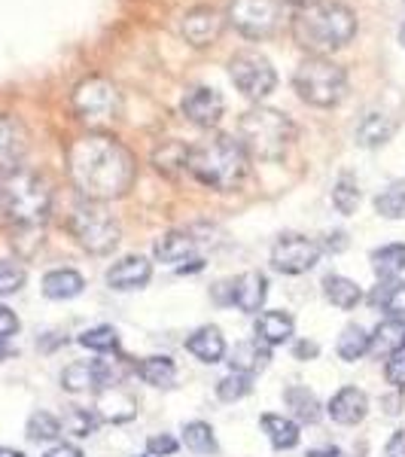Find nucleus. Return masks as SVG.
Instances as JSON below:
<instances>
[{
    "instance_id": "cd10ccee",
    "label": "nucleus",
    "mask_w": 405,
    "mask_h": 457,
    "mask_svg": "<svg viewBox=\"0 0 405 457\" xmlns=\"http://www.w3.org/2000/svg\"><path fill=\"white\" fill-rule=\"evenodd\" d=\"M284 403L302 424H318L320 421V403L308 387H286Z\"/></svg>"
},
{
    "instance_id": "f3484780",
    "label": "nucleus",
    "mask_w": 405,
    "mask_h": 457,
    "mask_svg": "<svg viewBox=\"0 0 405 457\" xmlns=\"http://www.w3.org/2000/svg\"><path fill=\"white\" fill-rule=\"evenodd\" d=\"M150 278H153V265L144 256H125L116 265H110L107 271V284L113 290H141V287L150 284Z\"/></svg>"
},
{
    "instance_id": "49530a36",
    "label": "nucleus",
    "mask_w": 405,
    "mask_h": 457,
    "mask_svg": "<svg viewBox=\"0 0 405 457\" xmlns=\"http://www.w3.org/2000/svg\"><path fill=\"white\" fill-rule=\"evenodd\" d=\"M384 457H405V430H396L393 436H390Z\"/></svg>"
},
{
    "instance_id": "72a5a7b5",
    "label": "nucleus",
    "mask_w": 405,
    "mask_h": 457,
    "mask_svg": "<svg viewBox=\"0 0 405 457\" xmlns=\"http://www.w3.org/2000/svg\"><path fill=\"white\" fill-rule=\"evenodd\" d=\"M183 442H186V448L195 454L217 452V436H213L211 424H204V421H193V424L183 427Z\"/></svg>"
},
{
    "instance_id": "f03ea898",
    "label": "nucleus",
    "mask_w": 405,
    "mask_h": 457,
    "mask_svg": "<svg viewBox=\"0 0 405 457\" xmlns=\"http://www.w3.org/2000/svg\"><path fill=\"white\" fill-rule=\"evenodd\" d=\"M0 208L10 220L12 247L31 256L43 245V226L53 213V187L43 174L16 168L0 180Z\"/></svg>"
},
{
    "instance_id": "a878e982",
    "label": "nucleus",
    "mask_w": 405,
    "mask_h": 457,
    "mask_svg": "<svg viewBox=\"0 0 405 457\" xmlns=\"http://www.w3.org/2000/svg\"><path fill=\"white\" fill-rule=\"evenodd\" d=\"M262 430L277 452H286V448L299 445V424L286 415H262Z\"/></svg>"
},
{
    "instance_id": "423d86ee",
    "label": "nucleus",
    "mask_w": 405,
    "mask_h": 457,
    "mask_svg": "<svg viewBox=\"0 0 405 457\" xmlns=\"http://www.w3.org/2000/svg\"><path fill=\"white\" fill-rule=\"evenodd\" d=\"M293 86H296L299 98L311 107H335L348 95V73L342 64L329 62V58H305L293 73Z\"/></svg>"
},
{
    "instance_id": "39448f33",
    "label": "nucleus",
    "mask_w": 405,
    "mask_h": 457,
    "mask_svg": "<svg viewBox=\"0 0 405 457\" xmlns=\"http://www.w3.org/2000/svg\"><path fill=\"white\" fill-rule=\"evenodd\" d=\"M296 141V125L275 107H253L238 120V144L247 156L277 162Z\"/></svg>"
},
{
    "instance_id": "a211bd4d",
    "label": "nucleus",
    "mask_w": 405,
    "mask_h": 457,
    "mask_svg": "<svg viewBox=\"0 0 405 457\" xmlns=\"http://www.w3.org/2000/svg\"><path fill=\"white\" fill-rule=\"evenodd\" d=\"M329 418H333L335 424H344V427H353L360 424L366 418V411H369V400H366L363 390L357 387H342L338 394L329 400L326 405Z\"/></svg>"
},
{
    "instance_id": "603ef678",
    "label": "nucleus",
    "mask_w": 405,
    "mask_h": 457,
    "mask_svg": "<svg viewBox=\"0 0 405 457\" xmlns=\"http://www.w3.org/2000/svg\"><path fill=\"white\" fill-rule=\"evenodd\" d=\"M281 4H293L296 10H302V6H311V4H318V0H281Z\"/></svg>"
},
{
    "instance_id": "37998d69",
    "label": "nucleus",
    "mask_w": 405,
    "mask_h": 457,
    "mask_svg": "<svg viewBox=\"0 0 405 457\" xmlns=\"http://www.w3.org/2000/svg\"><path fill=\"white\" fill-rule=\"evenodd\" d=\"M384 375H387V381H390L393 387H405V351L393 353V357L387 360Z\"/></svg>"
},
{
    "instance_id": "de8ad7c7",
    "label": "nucleus",
    "mask_w": 405,
    "mask_h": 457,
    "mask_svg": "<svg viewBox=\"0 0 405 457\" xmlns=\"http://www.w3.org/2000/svg\"><path fill=\"white\" fill-rule=\"evenodd\" d=\"M318 353H320V348L314 342H299L296 345V357L299 360H311V357H318Z\"/></svg>"
},
{
    "instance_id": "ea45409f",
    "label": "nucleus",
    "mask_w": 405,
    "mask_h": 457,
    "mask_svg": "<svg viewBox=\"0 0 405 457\" xmlns=\"http://www.w3.org/2000/svg\"><path fill=\"white\" fill-rule=\"evenodd\" d=\"M375 211L387 220H405V189L393 187V189H387V193H381L375 198Z\"/></svg>"
},
{
    "instance_id": "7ed1b4c3",
    "label": "nucleus",
    "mask_w": 405,
    "mask_h": 457,
    "mask_svg": "<svg viewBox=\"0 0 405 457\" xmlns=\"http://www.w3.org/2000/svg\"><path fill=\"white\" fill-rule=\"evenodd\" d=\"M293 40L305 53L323 58L326 53L348 46L357 34V16L351 6L335 4V0H318L311 6H302L290 21Z\"/></svg>"
},
{
    "instance_id": "bb28decb",
    "label": "nucleus",
    "mask_w": 405,
    "mask_h": 457,
    "mask_svg": "<svg viewBox=\"0 0 405 457\" xmlns=\"http://www.w3.org/2000/svg\"><path fill=\"white\" fill-rule=\"evenodd\" d=\"M372 269L381 281H393L405 271V245H384L372 250Z\"/></svg>"
},
{
    "instance_id": "4be33fe9",
    "label": "nucleus",
    "mask_w": 405,
    "mask_h": 457,
    "mask_svg": "<svg viewBox=\"0 0 405 457\" xmlns=\"http://www.w3.org/2000/svg\"><path fill=\"white\" fill-rule=\"evenodd\" d=\"M269 360H271V351H269V345L260 342V338H247V342H238L232 348V372H247V375H253V372H260L269 366Z\"/></svg>"
},
{
    "instance_id": "2eb2a0df",
    "label": "nucleus",
    "mask_w": 405,
    "mask_h": 457,
    "mask_svg": "<svg viewBox=\"0 0 405 457\" xmlns=\"http://www.w3.org/2000/svg\"><path fill=\"white\" fill-rule=\"evenodd\" d=\"M95 411H98V418H104V421L122 424V421H131V418L137 415V400L128 394V390H122L120 385H110V387L98 390Z\"/></svg>"
},
{
    "instance_id": "8fccbe9b",
    "label": "nucleus",
    "mask_w": 405,
    "mask_h": 457,
    "mask_svg": "<svg viewBox=\"0 0 405 457\" xmlns=\"http://www.w3.org/2000/svg\"><path fill=\"white\" fill-rule=\"evenodd\" d=\"M46 457H83V452L77 445H55Z\"/></svg>"
},
{
    "instance_id": "e433bc0d",
    "label": "nucleus",
    "mask_w": 405,
    "mask_h": 457,
    "mask_svg": "<svg viewBox=\"0 0 405 457\" xmlns=\"http://www.w3.org/2000/svg\"><path fill=\"white\" fill-rule=\"evenodd\" d=\"M58 433H62V421L49 411H34L28 418V439L31 442H53L58 439Z\"/></svg>"
},
{
    "instance_id": "a19ab883",
    "label": "nucleus",
    "mask_w": 405,
    "mask_h": 457,
    "mask_svg": "<svg viewBox=\"0 0 405 457\" xmlns=\"http://www.w3.org/2000/svg\"><path fill=\"white\" fill-rule=\"evenodd\" d=\"M25 287V269L19 262L0 260V296H12Z\"/></svg>"
},
{
    "instance_id": "6e6d98bb",
    "label": "nucleus",
    "mask_w": 405,
    "mask_h": 457,
    "mask_svg": "<svg viewBox=\"0 0 405 457\" xmlns=\"http://www.w3.org/2000/svg\"><path fill=\"white\" fill-rule=\"evenodd\" d=\"M6 353H10V351H6V345H0V360H4Z\"/></svg>"
},
{
    "instance_id": "f704fd0d",
    "label": "nucleus",
    "mask_w": 405,
    "mask_h": 457,
    "mask_svg": "<svg viewBox=\"0 0 405 457\" xmlns=\"http://www.w3.org/2000/svg\"><path fill=\"white\" fill-rule=\"evenodd\" d=\"M333 204H335L338 213H344V217H351V213L360 208V187H357V180H353L351 174H342L335 180Z\"/></svg>"
},
{
    "instance_id": "864d4df0",
    "label": "nucleus",
    "mask_w": 405,
    "mask_h": 457,
    "mask_svg": "<svg viewBox=\"0 0 405 457\" xmlns=\"http://www.w3.org/2000/svg\"><path fill=\"white\" fill-rule=\"evenodd\" d=\"M0 457H25V454L16 452V448H0Z\"/></svg>"
},
{
    "instance_id": "1a4fd4ad",
    "label": "nucleus",
    "mask_w": 405,
    "mask_h": 457,
    "mask_svg": "<svg viewBox=\"0 0 405 457\" xmlns=\"http://www.w3.org/2000/svg\"><path fill=\"white\" fill-rule=\"evenodd\" d=\"M226 21L247 40H265L281 28L284 4L281 0H232Z\"/></svg>"
},
{
    "instance_id": "6e6552de",
    "label": "nucleus",
    "mask_w": 405,
    "mask_h": 457,
    "mask_svg": "<svg viewBox=\"0 0 405 457\" xmlns=\"http://www.w3.org/2000/svg\"><path fill=\"white\" fill-rule=\"evenodd\" d=\"M70 235L77 238V245L88 250V253H110L120 245V223L116 217L104 208V202H79L70 211Z\"/></svg>"
},
{
    "instance_id": "7c9ffc66",
    "label": "nucleus",
    "mask_w": 405,
    "mask_h": 457,
    "mask_svg": "<svg viewBox=\"0 0 405 457\" xmlns=\"http://www.w3.org/2000/svg\"><path fill=\"white\" fill-rule=\"evenodd\" d=\"M137 372H141V378L146 381V385L153 387H174L177 381V366L171 357H146L141 366H137Z\"/></svg>"
},
{
    "instance_id": "9b49d317",
    "label": "nucleus",
    "mask_w": 405,
    "mask_h": 457,
    "mask_svg": "<svg viewBox=\"0 0 405 457\" xmlns=\"http://www.w3.org/2000/svg\"><path fill=\"white\" fill-rule=\"evenodd\" d=\"M320 262V245L305 235H281L271 247V265L281 275H302Z\"/></svg>"
},
{
    "instance_id": "412c9836",
    "label": "nucleus",
    "mask_w": 405,
    "mask_h": 457,
    "mask_svg": "<svg viewBox=\"0 0 405 457\" xmlns=\"http://www.w3.org/2000/svg\"><path fill=\"white\" fill-rule=\"evenodd\" d=\"M186 351L202 363H219L226 357V338L217 327H202L186 338Z\"/></svg>"
},
{
    "instance_id": "393cba45",
    "label": "nucleus",
    "mask_w": 405,
    "mask_h": 457,
    "mask_svg": "<svg viewBox=\"0 0 405 457\" xmlns=\"http://www.w3.org/2000/svg\"><path fill=\"white\" fill-rule=\"evenodd\" d=\"M256 338L265 345H284L293 336V317L284 312H265L256 317Z\"/></svg>"
},
{
    "instance_id": "f8f14e48",
    "label": "nucleus",
    "mask_w": 405,
    "mask_h": 457,
    "mask_svg": "<svg viewBox=\"0 0 405 457\" xmlns=\"http://www.w3.org/2000/svg\"><path fill=\"white\" fill-rule=\"evenodd\" d=\"M223 28H226V16L219 10H213V6H195V10H189L180 21L183 37H186V43L195 49L213 46V43L223 37Z\"/></svg>"
},
{
    "instance_id": "aec40b11",
    "label": "nucleus",
    "mask_w": 405,
    "mask_h": 457,
    "mask_svg": "<svg viewBox=\"0 0 405 457\" xmlns=\"http://www.w3.org/2000/svg\"><path fill=\"white\" fill-rule=\"evenodd\" d=\"M198 253V238H193V232H168L156 241V256L168 265H180V262H193Z\"/></svg>"
},
{
    "instance_id": "2f4dec72",
    "label": "nucleus",
    "mask_w": 405,
    "mask_h": 457,
    "mask_svg": "<svg viewBox=\"0 0 405 457\" xmlns=\"http://www.w3.org/2000/svg\"><path fill=\"white\" fill-rule=\"evenodd\" d=\"M366 351H369V336H366V329L357 327V323L344 327L342 336H338V357L353 363V360H360Z\"/></svg>"
},
{
    "instance_id": "a18cd8bd",
    "label": "nucleus",
    "mask_w": 405,
    "mask_h": 457,
    "mask_svg": "<svg viewBox=\"0 0 405 457\" xmlns=\"http://www.w3.org/2000/svg\"><path fill=\"white\" fill-rule=\"evenodd\" d=\"M146 448H150V454H174L177 452V439L174 436H165V433H161V436H153L150 442H146Z\"/></svg>"
},
{
    "instance_id": "c03bdc74",
    "label": "nucleus",
    "mask_w": 405,
    "mask_h": 457,
    "mask_svg": "<svg viewBox=\"0 0 405 457\" xmlns=\"http://www.w3.org/2000/svg\"><path fill=\"white\" fill-rule=\"evenodd\" d=\"M16 333H19V317L6 305H0V345H6Z\"/></svg>"
},
{
    "instance_id": "3c124183",
    "label": "nucleus",
    "mask_w": 405,
    "mask_h": 457,
    "mask_svg": "<svg viewBox=\"0 0 405 457\" xmlns=\"http://www.w3.org/2000/svg\"><path fill=\"white\" fill-rule=\"evenodd\" d=\"M308 457H344V452L342 448H311V452H308Z\"/></svg>"
},
{
    "instance_id": "ddd939ff",
    "label": "nucleus",
    "mask_w": 405,
    "mask_h": 457,
    "mask_svg": "<svg viewBox=\"0 0 405 457\" xmlns=\"http://www.w3.org/2000/svg\"><path fill=\"white\" fill-rule=\"evenodd\" d=\"M180 110H183V116H186L189 122L198 125V129H213V125L223 120L226 101H223V95H219L217 88L195 86V88H189V92L183 95Z\"/></svg>"
},
{
    "instance_id": "9d476101",
    "label": "nucleus",
    "mask_w": 405,
    "mask_h": 457,
    "mask_svg": "<svg viewBox=\"0 0 405 457\" xmlns=\"http://www.w3.org/2000/svg\"><path fill=\"white\" fill-rule=\"evenodd\" d=\"M229 77H232L235 88L250 101L269 98L277 86L275 68H271L269 58L260 53H235L229 62Z\"/></svg>"
},
{
    "instance_id": "0eeeda50",
    "label": "nucleus",
    "mask_w": 405,
    "mask_h": 457,
    "mask_svg": "<svg viewBox=\"0 0 405 457\" xmlns=\"http://www.w3.org/2000/svg\"><path fill=\"white\" fill-rule=\"evenodd\" d=\"M70 104L77 120L88 125V131H98V135H107V129H113L122 113L120 88L104 77L83 79V83L73 88Z\"/></svg>"
},
{
    "instance_id": "6ab92c4d",
    "label": "nucleus",
    "mask_w": 405,
    "mask_h": 457,
    "mask_svg": "<svg viewBox=\"0 0 405 457\" xmlns=\"http://www.w3.org/2000/svg\"><path fill=\"white\" fill-rule=\"evenodd\" d=\"M265 296H269V281L260 271H244V275L232 281V302L241 312L256 314L265 305Z\"/></svg>"
},
{
    "instance_id": "4c0bfd02",
    "label": "nucleus",
    "mask_w": 405,
    "mask_h": 457,
    "mask_svg": "<svg viewBox=\"0 0 405 457\" xmlns=\"http://www.w3.org/2000/svg\"><path fill=\"white\" fill-rule=\"evenodd\" d=\"M250 387H253V378H250L247 372H229L226 378H219L217 396L223 403H238L250 394Z\"/></svg>"
},
{
    "instance_id": "09e8293b",
    "label": "nucleus",
    "mask_w": 405,
    "mask_h": 457,
    "mask_svg": "<svg viewBox=\"0 0 405 457\" xmlns=\"http://www.w3.org/2000/svg\"><path fill=\"white\" fill-rule=\"evenodd\" d=\"M326 247L333 250V253L344 250V247H348V235H344V232H333V235H329V241H326Z\"/></svg>"
},
{
    "instance_id": "5fc2aeb1",
    "label": "nucleus",
    "mask_w": 405,
    "mask_h": 457,
    "mask_svg": "<svg viewBox=\"0 0 405 457\" xmlns=\"http://www.w3.org/2000/svg\"><path fill=\"white\" fill-rule=\"evenodd\" d=\"M400 43L405 46V21H402V28H400Z\"/></svg>"
},
{
    "instance_id": "b1692460",
    "label": "nucleus",
    "mask_w": 405,
    "mask_h": 457,
    "mask_svg": "<svg viewBox=\"0 0 405 457\" xmlns=\"http://www.w3.org/2000/svg\"><path fill=\"white\" fill-rule=\"evenodd\" d=\"M83 287H86V281H83V275H79V271L53 269V271H46V278H43V296L64 302V299L79 296V293H83Z\"/></svg>"
},
{
    "instance_id": "c756f323",
    "label": "nucleus",
    "mask_w": 405,
    "mask_h": 457,
    "mask_svg": "<svg viewBox=\"0 0 405 457\" xmlns=\"http://www.w3.org/2000/svg\"><path fill=\"white\" fill-rule=\"evenodd\" d=\"M393 135V122L384 113H366L357 125V144L363 146H381Z\"/></svg>"
},
{
    "instance_id": "4468645a",
    "label": "nucleus",
    "mask_w": 405,
    "mask_h": 457,
    "mask_svg": "<svg viewBox=\"0 0 405 457\" xmlns=\"http://www.w3.org/2000/svg\"><path fill=\"white\" fill-rule=\"evenodd\" d=\"M28 129L19 116L0 113V171L10 174L21 168V162L28 156Z\"/></svg>"
},
{
    "instance_id": "58836bf2",
    "label": "nucleus",
    "mask_w": 405,
    "mask_h": 457,
    "mask_svg": "<svg viewBox=\"0 0 405 457\" xmlns=\"http://www.w3.org/2000/svg\"><path fill=\"white\" fill-rule=\"evenodd\" d=\"M79 345L88 348V351L107 353V351L120 348V336H116L113 327H95V329H86V333L79 336Z\"/></svg>"
},
{
    "instance_id": "c9c22d12",
    "label": "nucleus",
    "mask_w": 405,
    "mask_h": 457,
    "mask_svg": "<svg viewBox=\"0 0 405 457\" xmlns=\"http://www.w3.org/2000/svg\"><path fill=\"white\" fill-rule=\"evenodd\" d=\"M372 302H375V305L384 308V312L402 317L405 314V281L381 284L378 290L372 293Z\"/></svg>"
},
{
    "instance_id": "473e14b6",
    "label": "nucleus",
    "mask_w": 405,
    "mask_h": 457,
    "mask_svg": "<svg viewBox=\"0 0 405 457\" xmlns=\"http://www.w3.org/2000/svg\"><path fill=\"white\" fill-rule=\"evenodd\" d=\"M186 156H189V146L171 141V144L161 146V150H156V156H153V165H156L161 174L177 177V174L186 171Z\"/></svg>"
},
{
    "instance_id": "c85d7f7f",
    "label": "nucleus",
    "mask_w": 405,
    "mask_h": 457,
    "mask_svg": "<svg viewBox=\"0 0 405 457\" xmlns=\"http://www.w3.org/2000/svg\"><path fill=\"white\" fill-rule=\"evenodd\" d=\"M323 293H326V299L333 302L335 308H342V312H348V308H357V302L363 299V293H360L357 281H351V278H342V275L323 278Z\"/></svg>"
},
{
    "instance_id": "dca6fc26",
    "label": "nucleus",
    "mask_w": 405,
    "mask_h": 457,
    "mask_svg": "<svg viewBox=\"0 0 405 457\" xmlns=\"http://www.w3.org/2000/svg\"><path fill=\"white\" fill-rule=\"evenodd\" d=\"M62 387L68 390V394H88V390L107 387L104 363H101V360H79V363H70L68 370L62 372Z\"/></svg>"
},
{
    "instance_id": "5701e85b",
    "label": "nucleus",
    "mask_w": 405,
    "mask_h": 457,
    "mask_svg": "<svg viewBox=\"0 0 405 457\" xmlns=\"http://www.w3.org/2000/svg\"><path fill=\"white\" fill-rule=\"evenodd\" d=\"M369 351H375L381 357H393V353L405 351V323L400 317H390V320H381L375 327V333L369 336Z\"/></svg>"
},
{
    "instance_id": "20e7f679",
    "label": "nucleus",
    "mask_w": 405,
    "mask_h": 457,
    "mask_svg": "<svg viewBox=\"0 0 405 457\" xmlns=\"http://www.w3.org/2000/svg\"><path fill=\"white\" fill-rule=\"evenodd\" d=\"M186 174H193L202 187L217 189V193H229V189H238L241 180L247 177V153L238 144V137H204L195 146H189Z\"/></svg>"
},
{
    "instance_id": "79ce46f5",
    "label": "nucleus",
    "mask_w": 405,
    "mask_h": 457,
    "mask_svg": "<svg viewBox=\"0 0 405 457\" xmlns=\"http://www.w3.org/2000/svg\"><path fill=\"white\" fill-rule=\"evenodd\" d=\"M64 430H70L73 436H88V433L95 430V418L88 415L86 409H70L68 411V418L62 421Z\"/></svg>"
},
{
    "instance_id": "f257e3e1",
    "label": "nucleus",
    "mask_w": 405,
    "mask_h": 457,
    "mask_svg": "<svg viewBox=\"0 0 405 457\" xmlns=\"http://www.w3.org/2000/svg\"><path fill=\"white\" fill-rule=\"evenodd\" d=\"M68 174L88 202H113L135 187L137 162L116 137L92 131L68 146Z\"/></svg>"
}]
</instances>
